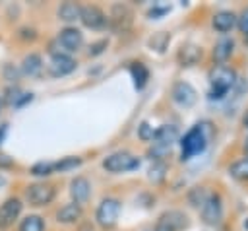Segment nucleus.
<instances>
[{
	"label": "nucleus",
	"instance_id": "72a5a7b5",
	"mask_svg": "<svg viewBox=\"0 0 248 231\" xmlns=\"http://www.w3.org/2000/svg\"><path fill=\"white\" fill-rule=\"evenodd\" d=\"M244 124H246V126H248V118H244Z\"/></svg>",
	"mask_w": 248,
	"mask_h": 231
},
{
	"label": "nucleus",
	"instance_id": "5701e85b",
	"mask_svg": "<svg viewBox=\"0 0 248 231\" xmlns=\"http://www.w3.org/2000/svg\"><path fill=\"white\" fill-rule=\"evenodd\" d=\"M19 231H45V219L41 215H27L21 221Z\"/></svg>",
	"mask_w": 248,
	"mask_h": 231
},
{
	"label": "nucleus",
	"instance_id": "2f4dec72",
	"mask_svg": "<svg viewBox=\"0 0 248 231\" xmlns=\"http://www.w3.org/2000/svg\"><path fill=\"white\" fill-rule=\"evenodd\" d=\"M167 12H169V6H163V8H153V10L149 12V16H151V17H157V16L167 14Z\"/></svg>",
	"mask_w": 248,
	"mask_h": 231
},
{
	"label": "nucleus",
	"instance_id": "aec40b11",
	"mask_svg": "<svg viewBox=\"0 0 248 231\" xmlns=\"http://www.w3.org/2000/svg\"><path fill=\"white\" fill-rule=\"evenodd\" d=\"M79 10H81L79 4H76V2H64L58 8V17L62 21H68V23L70 21H76V19H79Z\"/></svg>",
	"mask_w": 248,
	"mask_h": 231
},
{
	"label": "nucleus",
	"instance_id": "bb28decb",
	"mask_svg": "<svg viewBox=\"0 0 248 231\" xmlns=\"http://www.w3.org/2000/svg\"><path fill=\"white\" fill-rule=\"evenodd\" d=\"M169 41H170V35H169V33H165V31H161V33H157V35L149 41V47H151V49H155V50H159V52H163V50H165V47L169 45Z\"/></svg>",
	"mask_w": 248,
	"mask_h": 231
},
{
	"label": "nucleus",
	"instance_id": "20e7f679",
	"mask_svg": "<svg viewBox=\"0 0 248 231\" xmlns=\"http://www.w3.org/2000/svg\"><path fill=\"white\" fill-rule=\"evenodd\" d=\"M56 196V188L46 182H35L25 188V198L31 206H48Z\"/></svg>",
	"mask_w": 248,
	"mask_h": 231
},
{
	"label": "nucleus",
	"instance_id": "f257e3e1",
	"mask_svg": "<svg viewBox=\"0 0 248 231\" xmlns=\"http://www.w3.org/2000/svg\"><path fill=\"white\" fill-rule=\"evenodd\" d=\"M209 82H211V91H209V99H221L236 82V74L232 68L219 64L209 72Z\"/></svg>",
	"mask_w": 248,
	"mask_h": 231
},
{
	"label": "nucleus",
	"instance_id": "4468645a",
	"mask_svg": "<svg viewBox=\"0 0 248 231\" xmlns=\"http://www.w3.org/2000/svg\"><path fill=\"white\" fill-rule=\"evenodd\" d=\"M176 136H178V132H176L174 126H170V124H163V126H159V128L155 130V134H153V146L170 149V144L176 140Z\"/></svg>",
	"mask_w": 248,
	"mask_h": 231
},
{
	"label": "nucleus",
	"instance_id": "9b49d317",
	"mask_svg": "<svg viewBox=\"0 0 248 231\" xmlns=\"http://www.w3.org/2000/svg\"><path fill=\"white\" fill-rule=\"evenodd\" d=\"M79 19H81V23H83L85 27H89V29H99V27H103V25L107 23V16H105L103 10L97 8V6H81V10H79Z\"/></svg>",
	"mask_w": 248,
	"mask_h": 231
},
{
	"label": "nucleus",
	"instance_id": "39448f33",
	"mask_svg": "<svg viewBox=\"0 0 248 231\" xmlns=\"http://www.w3.org/2000/svg\"><path fill=\"white\" fill-rule=\"evenodd\" d=\"M118 214H120V202H118L116 198H105V200L99 204L95 217H97V223H99L101 227L108 229V227H112V225L116 223Z\"/></svg>",
	"mask_w": 248,
	"mask_h": 231
},
{
	"label": "nucleus",
	"instance_id": "ddd939ff",
	"mask_svg": "<svg viewBox=\"0 0 248 231\" xmlns=\"http://www.w3.org/2000/svg\"><path fill=\"white\" fill-rule=\"evenodd\" d=\"M70 194L74 198L76 204H83L89 200L91 196V184L85 177H76L72 182H70Z\"/></svg>",
	"mask_w": 248,
	"mask_h": 231
},
{
	"label": "nucleus",
	"instance_id": "b1692460",
	"mask_svg": "<svg viewBox=\"0 0 248 231\" xmlns=\"http://www.w3.org/2000/svg\"><path fill=\"white\" fill-rule=\"evenodd\" d=\"M231 52H232V41H231V39L219 41V43L215 45V49H213V56H215L217 60H227V58L231 56Z\"/></svg>",
	"mask_w": 248,
	"mask_h": 231
},
{
	"label": "nucleus",
	"instance_id": "6e6552de",
	"mask_svg": "<svg viewBox=\"0 0 248 231\" xmlns=\"http://www.w3.org/2000/svg\"><path fill=\"white\" fill-rule=\"evenodd\" d=\"M76 70V60L64 52H52V58L48 62V72L50 76L54 78H60V76H68Z\"/></svg>",
	"mask_w": 248,
	"mask_h": 231
},
{
	"label": "nucleus",
	"instance_id": "4be33fe9",
	"mask_svg": "<svg viewBox=\"0 0 248 231\" xmlns=\"http://www.w3.org/2000/svg\"><path fill=\"white\" fill-rule=\"evenodd\" d=\"M229 173H231V177H234L238 181H248V157H242V159L234 161L229 167Z\"/></svg>",
	"mask_w": 248,
	"mask_h": 231
},
{
	"label": "nucleus",
	"instance_id": "c756f323",
	"mask_svg": "<svg viewBox=\"0 0 248 231\" xmlns=\"http://www.w3.org/2000/svg\"><path fill=\"white\" fill-rule=\"evenodd\" d=\"M236 23H238L240 31H242L244 35H248V8H246V10H242V14L236 17Z\"/></svg>",
	"mask_w": 248,
	"mask_h": 231
},
{
	"label": "nucleus",
	"instance_id": "e433bc0d",
	"mask_svg": "<svg viewBox=\"0 0 248 231\" xmlns=\"http://www.w3.org/2000/svg\"><path fill=\"white\" fill-rule=\"evenodd\" d=\"M246 225H248V223H246Z\"/></svg>",
	"mask_w": 248,
	"mask_h": 231
},
{
	"label": "nucleus",
	"instance_id": "a211bd4d",
	"mask_svg": "<svg viewBox=\"0 0 248 231\" xmlns=\"http://www.w3.org/2000/svg\"><path fill=\"white\" fill-rule=\"evenodd\" d=\"M43 70V60L37 52H29L23 60H21V72L25 76H37Z\"/></svg>",
	"mask_w": 248,
	"mask_h": 231
},
{
	"label": "nucleus",
	"instance_id": "9d476101",
	"mask_svg": "<svg viewBox=\"0 0 248 231\" xmlns=\"http://www.w3.org/2000/svg\"><path fill=\"white\" fill-rule=\"evenodd\" d=\"M58 45L64 49V50H68V52H74V50H78L81 45H83V35H81V31L78 29V27H64L60 33H58Z\"/></svg>",
	"mask_w": 248,
	"mask_h": 231
},
{
	"label": "nucleus",
	"instance_id": "f8f14e48",
	"mask_svg": "<svg viewBox=\"0 0 248 231\" xmlns=\"http://www.w3.org/2000/svg\"><path fill=\"white\" fill-rule=\"evenodd\" d=\"M172 99L180 107H192L196 103V89L188 82H178L172 87Z\"/></svg>",
	"mask_w": 248,
	"mask_h": 231
},
{
	"label": "nucleus",
	"instance_id": "dca6fc26",
	"mask_svg": "<svg viewBox=\"0 0 248 231\" xmlns=\"http://www.w3.org/2000/svg\"><path fill=\"white\" fill-rule=\"evenodd\" d=\"M236 25V16L232 12H227V10H221L213 16V27L221 33H227L231 31L232 27Z\"/></svg>",
	"mask_w": 248,
	"mask_h": 231
},
{
	"label": "nucleus",
	"instance_id": "6ab92c4d",
	"mask_svg": "<svg viewBox=\"0 0 248 231\" xmlns=\"http://www.w3.org/2000/svg\"><path fill=\"white\" fill-rule=\"evenodd\" d=\"M110 21H112L114 29H126V27L130 25V21H132V14H130V10L124 8V6H114Z\"/></svg>",
	"mask_w": 248,
	"mask_h": 231
},
{
	"label": "nucleus",
	"instance_id": "0eeeda50",
	"mask_svg": "<svg viewBox=\"0 0 248 231\" xmlns=\"http://www.w3.org/2000/svg\"><path fill=\"white\" fill-rule=\"evenodd\" d=\"M21 200L19 198H8L0 204V229H8L14 225V221L21 214Z\"/></svg>",
	"mask_w": 248,
	"mask_h": 231
},
{
	"label": "nucleus",
	"instance_id": "c85d7f7f",
	"mask_svg": "<svg viewBox=\"0 0 248 231\" xmlns=\"http://www.w3.org/2000/svg\"><path fill=\"white\" fill-rule=\"evenodd\" d=\"M138 134H140V138H141L143 142H149V140H153L155 128H153L149 122H141V124H140V128H138Z\"/></svg>",
	"mask_w": 248,
	"mask_h": 231
},
{
	"label": "nucleus",
	"instance_id": "c9c22d12",
	"mask_svg": "<svg viewBox=\"0 0 248 231\" xmlns=\"http://www.w3.org/2000/svg\"><path fill=\"white\" fill-rule=\"evenodd\" d=\"M0 111H2V101H0Z\"/></svg>",
	"mask_w": 248,
	"mask_h": 231
},
{
	"label": "nucleus",
	"instance_id": "473e14b6",
	"mask_svg": "<svg viewBox=\"0 0 248 231\" xmlns=\"http://www.w3.org/2000/svg\"><path fill=\"white\" fill-rule=\"evenodd\" d=\"M6 132H8V124H2V126H0V144H2V140H4V136H6Z\"/></svg>",
	"mask_w": 248,
	"mask_h": 231
},
{
	"label": "nucleus",
	"instance_id": "1a4fd4ad",
	"mask_svg": "<svg viewBox=\"0 0 248 231\" xmlns=\"http://www.w3.org/2000/svg\"><path fill=\"white\" fill-rule=\"evenodd\" d=\"M186 215L178 210H170L161 214V217L157 219L155 231H180L182 227H186Z\"/></svg>",
	"mask_w": 248,
	"mask_h": 231
},
{
	"label": "nucleus",
	"instance_id": "f3484780",
	"mask_svg": "<svg viewBox=\"0 0 248 231\" xmlns=\"http://www.w3.org/2000/svg\"><path fill=\"white\" fill-rule=\"evenodd\" d=\"M202 56V49L196 47V45H182L180 50H178V60L184 64V66H192L200 60Z\"/></svg>",
	"mask_w": 248,
	"mask_h": 231
},
{
	"label": "nucleus",
	"instance_id": "7c9ffc66",
	"mask_svg": "<svg viewBox=\"0 0 248 231\" xmlns=\"http://www.w3.org/2000/svg\"><path fill=\"white\" fill-rule=\"evenodd\" d=\"M107 45H108L107 41H99V43H93V45L89 47V54H93V56H95V54L103 52V49H107Z\"/></svg>",
	"mask_w": 248,
	"mask_h": 231
},
{
	"label": "nucleus",
	"instance_id": "412c9836",
	"mask_svg": "<svg viewBox=\"0 0 248 231\" xmlns=\"http://www.w3.org/2000/svg\"><path fill=\"white\" fill-rule=\"evenodd\" d=\"M130 72H132V78H134V85H136L138 89H141V87L147 83V80H149L147 68H145L141 62H134V64L130 66Z\"/></svg>",
	"mask_w": 248,
	"mask_h": 231
},
{
	"label": "nucleus",
	"instance_id": "2eb2a0df",
	"mask_svg": "<svg viewBox=\"0 0 248 231\" xmlns=\"http://www.w3.org/2000/svg\"><path fill=\"white\" fill-rule=\"evenodd\" d=\"M79 217H81V206L76 204V202L66 204L56 212V221L58 223H76Z\"/></svg>",
	"mask_w": 248,
	"mask_h": 231
},
{
	"label": "nucleus",
	"instance_id": "7ed1b4c3",
	"mask_svg": "<svg viewBox=\"0 0 248 231\" xmlns=\"http://www.w3.org/2000/svg\"><path fill=\"white\" fill-rule=\"evenodd\" d=\"M103 167L108 173H126L140 167V159L130 151H116L103 159Z\"/></svg>",
	"mask_w": 248,
	"mask_h": 231
},
{
	"label": "nucleus",
	"instance_id": "a878e982",
	"mask_svg": "<svg viewBox=\"0 0 248 231\" xmlns=\"http://www.w3.org/2000/svg\"><path fill=\"white\" fill-rule=\"evenodd\" d=\"M54 173V161H39L31 167V175L35 177H48Z\"/></svg>",
	"mask_w": 248,
	"mask_h": 231
},
{
	"label": "nucleus",
	"instance_id": "393cba45",
	"mask_svg": "<svg viewBox=\"0 0 248 231\" xmlns=\"http://www.w3.org/2000/svg\"><path fill=\"white\" fill-rule=\"evenodd\" d=\"M81 165V157H74V155H68V157H62L60 161H54V171H70V169H76Z\"/></svg>",
	"mask_w": 248,
	"mask_h": 231
},
{
	"label": "nucleus",
	"instance_id": "f704fd0d",
	"mask_svg": "<svg viewBox=\"0 0 248 231\" xmlns=\"http://www.w3.org/2000/svg\"><path fill=\"white\" fill-rule=\"evenodd\" d=\"M246 149H248V140H246Z\"/></svg>",
	"mask_w": 248,
	"mask_h": 231
},
{
	"label": "nucleus",
	"instance_id": "cd10ccee",
	"mask_svg": "<svg viewBox=\"0 0 248 231\" xmlns=\"http://www.w3.org/2000/svg\"><path fill=\"white\" fill-rule=\"evenodd\" d=\"M207 196H209V194H205V190H203V188H194V190L190 192L188 200H190V204H192V206L200 208V206H203V202L207 200Z\"/></svg>",
	"mask_w": 248,
	"mask_h": 231
},
{
	"label": "nucleus",
	"instance_id": "423d86ee",
	"mask_svg": "<svg viewBox=\"0 0 248 231\" xmlns=\"http://www.w3.org/2000/svg\"><path fill=\"white\" fill-rule=\"evenodd\" d=\"M223 217V202L217 194H209L202 206V219L207 225H217Z\"/></svg>",
	"mask_w": 248,
	"mask_h": 231
},
{
	"label": "nucleus",
	"instance_id": "f03ea898",
	"mask_svg": "<svg viewBox=\"0 0 248 231\" xmlns=\"http://www.w3.org/2000/svg\"><path fill=\"white\" fill-rule=\"evenodd\" d=\"M207 140H209V134L205 132V122L188 130L186 136L182 138V159H190L192 155L203 151L207 146Z\"/></svg>",
	"mask_w": 248,
	"mask_h": 231
}]
</instances>
